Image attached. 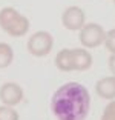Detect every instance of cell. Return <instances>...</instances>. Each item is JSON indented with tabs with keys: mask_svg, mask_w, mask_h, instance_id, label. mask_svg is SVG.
I'll return each instance as SVG.
<instances>
[{
	"mask_svg": "<svg viewBox=\"0 0 115 120\" xmlns=\"http://www.w3.org/2000/svg\"><path fill=\"white\" fill-rule=\"evenodd\" d=\"M51 109L57 120H86L91 109V95L81 83L68 82L52 95Z\"/></svg>",
	"mask_w": 115,
	"mask_h": 120,
	"instance_id": "obj_1",
	"label": "cell"
},
{
	"mask_svg": "<svg viewBox=\"0 0 115 120\" xmlns=\"http://www.w3.org/2000/svg\"><path fill=\"white\" fill-rule=\"evenodd\" d=\"M26 46L29 54H32L34 57H45L52 51L54 37L48 31H37L29 37Z\"/></svg>",
	"mask_w": 115,
	"mask_h": 120,
	"instance_id": "obj_2",
	"label": "cell"
},
{
	"mask_svg": "<svg viewBox=\"0 0 115 120\" xmlns=\"http://www.w3.org/2000/svg\"><path fill=\"white\" fill-rule=\"evenodd\" d=\"M106 40V31L98 23H86L80 29V43L84 48H97Z\"/></svg>",
	"mask_w": 115,
	"mask_h": 120,
	"instance_id": "obj_3",
	"label": "cell"
},
{
	"mask_svg": "<svg viewBox=\"0 0 115 120\" xmlns=\"http://www.w3.org/2000/svg\"><path fill=\"white\" fill-rule=\"evenodd\" d=\"M84 12L81 8L78 6H69L63 11L61 14V23L63 26L69 31H78L81 29L86 23H84Z\"/></svg>",
	"mask_w": 115,
	"mask_h": 120,
	"instance_id": "obj_4",
	"label": "cell"
},
{
	"mask_svg": "<svg viewBox=\"0 0 115 120\" xmlns=\"http://www.w3.org/2000/svg\"><path fill=\"white\" fill-rule=\"evenodd\" d=\"M0 100L6 106H15L23 100V89L14 82H8L0 86Z\"/></svg>",
	"mask_w": 115,
	"mask_h": 120,
	"instance_id": "obj_5",
	"label": "cell"
},
{
	"mask_svg": "<svg viewBox=\"0 0 115 120\" xmlns=\"http://www.w3.org/2000/svg\"><path fill=\"white\" fill-rule=\"evenodd\" d=\"M3 31L6 32L8 35H11V37H22V35H26L28 31H29L28 17H25V15H22L20 12H18V15H15V17L12 19V22H11Z\"/></svg>",
	"mask_w": 115,
	"mask_h": 120,
	"instance_id": "obj_6",
	"label": "cell"
},
{
	"mask_svg": "<svg viewBox=\"0 0 115 120\" xmlns=\"http://www.w3.org/2000/svg\"><path fill=\"white\" fill-rule=\"evenodd\" d=\"M72 65L74 71H86L92 66V56L86 48L72 49Z\"/></svg>",
	"mask_w": 115,
	"mask_h": 120,
	"instance_id": "obj_7",
	"label": "cell"
},
{
	"mask_svg": "<svg viewBox=\"0 0 115 120\" xmlns=\"http://www.w3.org/2000/svg\"><path fill=\"white\" fill-rule=\"evenodd\" d=\"M95 91H97L98 97H101V99L115 100V75L100 79L95 85Z\"/></svg>",
	"mask_w": 115,
	"mask_h": 120,
	"instance_id": "obj_8",
	"label": "cell"
},
{
	"mask_svg": "<svg viewBox=\"0 0 115 120\" xmlns=\"http://www.w3.org/2000/svg\"><path fill=\"white\" fill-rule=\"evenodd\" d=\"M55 66L63 72L74 71L72 65V49H61L55 56Z\"/></svg>",
	"mask_w": 115,
	"mask_h": 120,
	"instance_id": "obj_9",
	"label": "cell"
},
{
	"mask_svg": "<svg viewBox=\"0 0 115 120\" xmlns=\"http://www.w3.org/2000/svg\"><path fill=\"white\" fill-rule=\"evenodd\" d=\"M14 60V51L8 43L0 42V69L2 68H8Z\"/></svg>",
	"mask_w": 115,
	"mask_h": 120,
	"instance_id": "obj_10",
	"label": "cell"
},
{
	"mask_svg": "<svg viewBox=\"0 0 115 120\" xmlns=\"http://www.w3.org/2000/svg\"><path fill=\"white\" fill-rule=\"evenodd\" d=\"M15 15H18V11H15L14 8H11V6H6L3 9H0V28L5 29L12 22V19Z\"/></svg>",
	"mask_w": 115,
	"mask_h": 120,
	"instance_id": "obj_11",
	"label": "cell"
},
{
	"mask_svg": "<svg viewBox=\"0 0 115 120\" xmlns=\"http://www.w3.org/2000/svg\"><path fill=\"white\" fill-rule=\"evenodd\" d=\"M20 116L12 106L2 105L0 106V120H18Z\"/></svg>",
	"mask_w": 115,
	"mask_h": 120,
	"instance_id": "obj_12",
	"label": "cell"
},
{
	"mask_svg": "<svg viewBox=\"0 0 115 120\" xmlns=\"http://www.w3.org/2000/svg\"><path fill=\"white\" fill-rule=\"evenodd\" d=\"M106 49L111 54H115V29H111V31L106 32V40H104Z\"/></svg>",
	"mask_w": 115,
	"mask_h": 120,
	"instance_id": "obj_13",
	"label": "cell"
},
{
	"mask_svg": "<svg viewBox=\"0 0 115 120\" xmlns=\"http://www.w3.org/2000/svg\"><path fill=\"white\" fill-rule=\"evenodd\" d=\"M100 120H115V100H111V103H108Z\"/></svg>",
	"mask_w": 115,
	"mask_h": 120,
	"instance_id": "obj_14",
	"label": "cell"
},
{
	"mask_svg": "<svg viewBox=\"0 0 115 120\" xmlns=\"http://www.w3.org/2000/svg\"><path fill=\"white\" fill-rule=\"evenodd\" d=\"M109 69H111L112 75H115V54H111L109 57Z\"/></svg>",
	"mask_w": 115,
	"mask_h": 120,
	"instance_id": "obj_15",
	"label": "cell"
},
{
	"mask_svg": "<svg viewBox=\"0 0 115 120\" xmlns=\"http://www.w3.org/2000/svg\"><path fill=\"white\" fill-rule=\"evenodd\" d=\"M114 2H115V0H114Z\"/></svg>",
	"mask_w": 115,
	"mask_h": 120,
	"instance_id": "obj_16",
	"label": "cell"
}]
</instances>
